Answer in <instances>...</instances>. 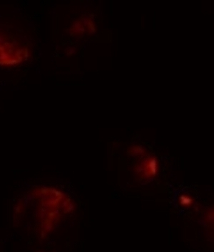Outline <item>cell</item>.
I'll return each mask as SVG.
<instances>
[{
  "label": "cell",
  "instance_id": "cell-1",
  "mask_svg": "<svg viewBox=\"0 0 214 252\" xmlns=\"http://www.w3.org/2000/svg\"><path fill=\"white\" fill-rule=\"evenodd\" d=\"M31 197L36 203V208L34 207V214L41 226V234H48L54 229L62 216L74 208L70 197L53 188H36L32 192Z\"/></svg>",
  "mask_w": 214,
  "mask_h": 252
},
{
  "label": "cell",
  "instance_id": "cell-2",
  "mask_svg": "<svg viewBox=\"0 0 214 252\" xmlns=\"http://www.w3.org/2000/svg\"><path fill=\"white\" fill-rule=\"evenodd\" d=\"M30 49L18 35L0 30V66H20L30 58Z\"/></svg>",
  "mask_w": 214,
  "mask_h": 252
},
{
  "label": "cell",
  "instance_id": "cell-3",
  "mask_svg": "<svg viewBox=\"0 0 214 252\" xmlns=\"http://www.w3.org/2000/svg\"><path fill=\"white\" fill-rule=\"evenodd\" d=\"M136 174L140 179L149 181L158 174V162L155 158H148L136 166Z\"/></svg>",
  "mask_w": 214,
  "mask_h": 252
}]
</instances>
